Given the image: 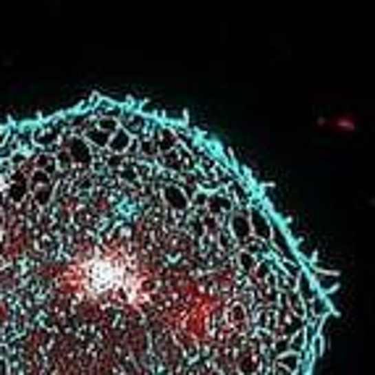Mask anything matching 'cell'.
<instances>
[{
    "mask_svg": "<svg viewBox=\"0 0 375 375\" xmlns=\"http://www.w3.org/2000/svg\"><path fill=\"white\" fill-rule=\"evenodd\" d=\"M213 375H223V373H221V370H215V373H213Z\"/></svg>",
    "mask_w": 375,
    "mask_h": 375,
    "instance_id": "ac0fdd59",
    "label": "cell"
},
{
    "mask_svg": "<svg viewBox=\"0 0 375 375\" xmlns=\"http://www.w3.org/2000/svg\"><path fill=\"white\" fill-rule=\"evenodd\" d=\"M307 273H310V278H312V283L318 286V292L323 294V297H328L331 292H336V289H339V273H334V270H320V268H307Z\"/></svg>",
    "mask_w": 375,
    "mask_h": 375,
    "instance_id": "5b68a950",
    "label": "cell"
},
{
    "mask_svg": "<svg viewBox=\"0 0 375 375\" xmlns=\"http://www.w3.org/2000/svg\"><path fill=\"white\" fill-rule=\"evenodd\" d=\"M200 221H202V228H205V239L215 242L218 234H221V221H218V218H213V215H208V213H205Z\"/></svg>",
    "mask_w": 375,
    "mask_h": 375,
    "instance_id": "7c38bea8",
    "label": "cell"
},
{
    "mask_svg": "<svg viewBox=\"0 0 375 375\" xmlns=\"http://www.w3.org/2000/svg\"><path fill=\"white\" fill-rule=\"evenodd\" d=\"M100 158H103V166L111 171L113 179H116V173H118V171L124 168V163H126L124 155H108V153H105V155H100Z\"/></svg>",
    "mask_w": 375,
    "mask_h": 375,
    "instance_id": "4fadbf2b",
    "label": "cell"
},
{
    "mask_svg": "<svg viewBox=\"0 0 375 375\" xmlns=\"http://www.w3.org/2000/svg\"><path fill=\"white\" fill-rule=\"evenodd\" d=\"M218 247H221L223 252H237V244H234V239H231V234H228V228L226 226H221V234H218Z\"/></svg>",
    "mask_w": 375,
    "mask_h": 375,
    "instance_id": "2e32d148",
    "label": "cell"
},
{
    "mask_svg": "<svg viewBox=\"0 0 375 375\" xmlns=\"http://www.w3.org/2000/svg\"><path fill=\"white\" fill-rule=\"evenodd\" d=\"M334 126H336V129H347V131H354V121H349V118H339Z\"/></svg>",
    "mask_w": 375,
    "mask_h": 375,
    "instance_id": "e0dca14e",
    "label": "cell"
},
{
    "mask_svg": "<svg viewBox=\"0 0 375 375\" xmlns=\"http://www.w3.org/2000/svg\"><path fill=\"white\" fill-rule=\"evenodd\" d=\"M273 213L265 208V202H257V197H252L250 208H247V221H250L252 237L263 244H270V231H273Z\"/></svg>",
    "mask_w": 375,
    "mask_h": 375,
    "instance_id": "6da1fadb",
    "label": "cell"
},
{
    "mask_svg": "<svg viewBox=\"0 0 375 375\" xmlns=\"http://www.w3.org/2000/svg\"><path fill=\"white\" fill-rule=\"evenodd\" d=\"M289 352L292 354H299V357H305L307 354V341L302 334H294L292 339H289Z\"/></svg>",
    "mask_w": 375,
    "mask_h": 375,
    "instance_id": "5bb4252c",
    "label": "cell"
},
{
    "mask_svg": "<svg viewBox=\"0 0 375 375\" xmlns=\"http://www.w3.org/2000/svg\"><path fill=\"white\" fill-rule=\"evenodd\" d=\"M155 147H158V155L163 153H171V150H176V134H173V129H171V121H160L158 126V131H155Z\"/></svg>",
    "mask_w": 375,
    "mask_h": 375,
    "instance_id": "52a82bcc",
    "label": "cell"
},
{
    "mask_svg": "<svg viewBox=\"0 0 375 375\" xmlns=\"http://www.w3.org/2000/svg\"><path fill=\"white\" fill-rule=\"evenodd\" d=\"M226 228H228V234L234 239V244H237V250H242L247 242L252 239V231H250V221H247V208H237L228 218H226Z\"/></svg>",
    "mask_w": 375,
    "mask_h": 375,
    "instance_id": "7a4b0ae2",
    "label": "cell"
},
{
    "mask_svg": "<svg viewBox=\"0 0 375 375\" xmlns=\"http://www.w3.org/2000/svg\"><path fill=\"white\" fill-rule=\"evenodd\" d=\"M294 292L299 294V299L305 302V307L310 305V302H312V299H315V297L320 294V292H318V286L312 283V278H310V273H307V268H302V273L297 276V289H294Z\"/></svg>",
    "mask_w": 375,
    "mask_h": 375,
    "instance_id": "ba28073f",
    "label": "cell"
},
{
    "mask_svg": "<svg viewBox=\"0 0 375 375\" xmlns=\"http://www.w3.org/2000/svg\"><path fill=\"white\" fill-rule=\"evenodd\" d=\"M160 192V200H163V208L168 210V213H176V215H189V200H186V195L181 192L179 186H173V184H168V186H163V189H158Z\"/></svg>",
    "mask_w": 375,
    "mask_h": 375,
    "instance_id": "3957f363",
    "label": "cell"
},
{
    "mask_svg": "<svg viewBox=\"0 0 375 375\" xmlns=\"http://www.w3.org/2000/svg\"><path fill=\"white\" fill-rule=\"evenodd\" d=\"M334 315V307H331V299L328 297H323V294H318L310 305H307V323H315V325H320L325 318H331Z\"/></svg>",
    "mask_w": 375,
    "mask_h": 375,
    "instance_id": "8992f818",
    "label": "cell"
},
{
    "mask_svg": "<svg viewBox=\"0 0 375 375\" xmlns=\"http://www.w3.org/2000/svg\"><path fill=\"white\" fill-rule=\"evenodd\" d=\"M118 126L124 129L129 137H142V134L147 131V126H150V116H144L142 111H129V108H124L121 118H118Z\"/></svg>",
    "mask_w": 375,
    "mask_h": 375,
    "instance_id": "277c9868",
    "label": "cell"
},
{
    "mask_svg": "<svg viewBox=\"0 0 375 375\" xmlns=\"http://www.w3.org/2000/svg\"><path fill=\"white\" fill-rule=\"evenodd\" d=\"M237 255V265H239V270L244 273V276H252L255 273V268H257V260L252 257V255H247L244 250H237L234 252Z\"/></svg>",
    "mask_w": 375,
    "mask_h": 375,
    "instance_id": "8fae6325",
    "label": "cell"
},
{
    "mask_svg": "<svg viewBox=\"0 0 375 375\" xmlns=\"http://www.w3.org/2000/svg\"><path fill=\"white\" fill-rule=\"evenodd\" d=\"M131 139L134 137H129L124 129H118V131L111 134V139H108V150H105V153L108 155H126L129 144H131Z\"/></svg>",
    "mask_w": 375,
    "mask_h": 375,
    "instance_id": "9c48e42d",
    "label": "cell"
},
{
    "mask_svg": "<svg viewBox=\"0 0 375 375\" xmlns=\"http://www.w3.org/2000/svg\"><path fill=\"white\" fill-rule=\"evenodd\" d=\"M116 179H121L124 184H134V186H137L139 181H137V173H134V163H129V160H126L124 168L116 173Z\"/></svg>",
    "mask_w": 375,
    "mask_h": 375,
    "instance_id": "9a60e30c",
    "label": "cell"
},
{
    "mask_svg": "<svg viewBox=\"0 0 375 375\" xmlns=\"http://www.w3.org/2000/svg\"><path fill=\"white\" fill-rule=\"evenodd\" d=\"M92 126H95V129H100L103 134H108V137H111V134H116V131L121 129L116 116H100V118H95V121H92Z\"/></svg>",
    "mask_w": 375,
    "mask_h": 375,
    "instance_id": "30bf717a",
    "label": "cell"
}]
</instances>
